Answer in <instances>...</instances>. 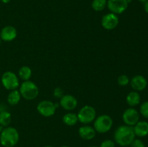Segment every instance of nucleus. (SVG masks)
Wrapping results in <instances>:
<instances>
[{"mask_svg": "<svg viewBox=\"0 0 148 147\" xmlns=\"http://www.w3.org/2000/svg\"><path fill=\"white\" fill-rule=\"evenodd\" d=\"M100 147H115V143L112 140H105L101 143Z\"/></svg>", "mask_w": 148, "mask_h": 147, "instance_id": "393cba45", "label": "nucleus"}, {"mask_svg": "<svg viewBox=\"0 0 148 147\" xmlns=\"http://www.w3.org/2000/svg\"><path fill=\"white\" fill-rule=\"evenodd\" d=\"M119 22V19L117 14L111 12L105 14L101 20V24L103 27L108 30H112L115 29L118 26Z\"/></svg>", "mask_w": 148, "mask_h": 147, "instance_id": "9d476101", "label": "nucleus"}, {"mask_svg": "<svg viewBox=\"0 0 148 147\" xmlns=\"http://www.w3.org/2000/svg\"><path fill=\"white\" fill-rule=\"evenodd\" d=\"M128 4L127 0H108L107 1L108 10L115 14H122L127 10Z\"/></svg>", "mask_w": 148, "mask_h": 147, "instance_id": "6e6552de", "label": "nucleus"}, {"mask_svg": "<svg viewBox=\"0 0 148 147\" xmlns=\"http://www.w3.org/2000/svg\"><path fill=\"white\" fill-rule=\"evenodd\" d=\"M62 120L65 125L68 126H73L78 122L77 115L73 112H68L64 115Z\"/></svg>", "mask_w": 148, "mask_h": 147, "instance_id": "f3484780", "label": "nucleus"}, {"mask_svg": "<svg viewBox=\"0 0 148 147\" xmlns=\"http://www.w3.org/2000/svg\"><path fill=\"white\" fill-rule=\"evenodd\" d=\"M138 1H141V2H145L146 1H147V0H138Z\"/></svg>", "mask_w": 148, "mask_h": 147, "instance_id": "c85d7f7f", "label": "nucleus"}, {"mask_svg": "<svg viewBox=\"0 0 148 147\" xmlns=\"http://www.w3.org/2000/svg\"><path fill=\"white\" fill-rule=\"evenodd\" d=\"M21 96L27 100H33L39 95V89L37 85L31 81H24L20 87Z\"/></svg>", "mask_w": 148, "mask_h": 147, "instance_id": "7ed1b4c3", "label": "nucleus"}, {"mask_svg": "<svg viewBox=\"0 0 148 147\" xmlns=\"http://www.w3.org/2000/svg\"><path fill=\"white\" fill-rule=\"evenodd\" d=\"M136 136L145 137L148 135V122L146 121H139L133 127Z\"/></svg>", "mask_w": 148, "mask_h": 147, "instance_id": "2eb2a0df", "label": "nucleus"}, {"mask_svg": "<svg viewBox=\"0 0 148 147\" xmlns=\"http://www.w3.org/2000/svg\"><path fill=\"white\" fill-rule=\"evenodd\" d=\"M89 147H98V146H89Z\"/></svg>", "mask_w": 148, "mask_h": 147, "instance_id": "2f4dec72", "label": "nucleus"}, {"mask_svg": "<svg viewBox=\"0 0 148 147\" xmlns=\"http://www.w3.org/2000/svg\"><path fill=\"white\" fill-rule=\"evenodd\" d=\"M44 147H53V146H44Z\"/></svg>", "mask_w": 148, "mask_h": 147, "instance_id": "7c9ffc66", "label": "nucleus"}, {"mask_svg": "<svg viewBox=\"0 0 148 147\" xmlns=\"http://www.w3.org/2000/svg\"><path fill=\"white\" fill-rule=\"evenodd\" d=\"M59 105L66 110H72L75 109L77 105V100L71 95H64L60 98Z\"/></svg>", "mask_w": 148, "mask_h": 147, "instance_id": "9b49d317", "label": "nucleus"}, {"mask_svg": "<svg viewBox=\"0 0 148 147\" xmlns=\"http://www.w3.org/2000/svg\"><path fill=\"white\" fill-rule=\"evenodd\" d=\"M12 116L10 112L6 110L0 112V125L3 127H7L11 122Z\"/></svg>", "mask_w": 148, "mask_h": 147, "instance_id": "aec40b11", "label": "nucleus"}, {"mask_svg": "<svg viewBox=\"0 0 148 147\" xmlns=\"http://www.w3.org/2000/svg\"><path fill=\"white\" fill-rule=\"evenodd\" d=\"M144 10L148 14V0H147V1L145 2L144 4Z\"/></svg>", "mask_w": 148, "mask_h": 147, "instance_id": "bb28decb", "label": "nucleus"}, {"mask_svg": "<svg viewBox=\"0 0 148 147\" xmlns=\"http://www.w3.org/2000/svg\"><path fill=\"white\" fill-rule=\"evenodd\" d=\"M92 8L96 12H101L107 6L106 0H93L92 2Z\"/></svg>", "mask_w": 148, "mask_h": 147, "instance_id": "412c9836", "label": "nucleus"}, {"mask_svg": "<svg viewBox=\"0 0 148 147\" xmlns=\"http://www.w3.org/2000/svg\"><path fill=\"white\" fill-rule=\"evenodd\" d=\"M60 147H69V146H60Z\"/></svg>", "mask_w": 148, "mask_h": 147, "instance_id": "c756f323", "label": "nucleus"}, {"mask_svg": "<svg viewBox=\"0 0 148 147\" xmlns=\"http://www.w3.org/2000/svg\"><path fill=\"white\" fill-rule=\"evenodd\" d=\"M113 126V120L109 115H101L95 118L94 127L95 131L99 133H106L111 129Z\"/></svg>", "mask_w": 148, "mask_h": 147, "instance_id": "20e7f679", "label": "nucleus"}, {"mask_svg": "<svg viewBox=\"0 0 148 147\" xmlns=\"http://www.w3.org/2000/svg\"><path fill=\"white\" fill-rule=\"evenodd\" d=\"M135 134L132 126L121 125L118 127L114 133V141L121 146H128L135 139Z\"/></svg>", "mask_w": 148, "mask_h": 147, "instance_id": "f257e3e1", "label": "nucleus"}, {"mask_svg": "<svg viewBox=\"0 0 148 147\" xmlns=\"http://www.w3.org/2000/svg\"><path fill=\"white\" fill-rule=\"evenodd\" d=\"M20 135L16 128L6 127L0 134V143L4 147H13L18 143Z\"/></svg>", "mask_w": 148, "mask_h": 147, "instance_id": "f03ea898", "label": "nucleus"}, {"mask_svg": "<svg viewBox=\"0 0 148 147\" xmlns=\"http://www.w3.org/2000/svg\"><path fill=\"white\" fill-rule=\"evenodd\" d=\"M79 135L82 139L89 141L95 138L96 135V131L95 128L92 127L85 125L79 128Z\"/></svg>", "mask_w": 148, "mask_h": 147, "instance_id": "4468645a", "label": "nucleus"}, {"mask_svg": "<svg viewBox=\"0 0 148 147\" xmlns=\"http://www.w3.org/2000/svg\"><path fill=\"white\" fill-rule=\"evenodd\" d=\"M0 43H1V38H0Z\"/></svg>", "mask_w": 148, "mask_h": 147, "instance_id": "473e14b6", "label": "nucleus"}, {"mask_svg": "<svg viewBox=\"0 0 148 147\" xmlns=\"http://www.w3.org/2000/svg\"><path fill=\"white\" fill-rule=\"evenodd\" d=\"M17 37V30L12 25H7L3 27L0 33V38L4 41H12Z\"/></svg>", "mask_w": 148, "mask_h": 147, "instance_id": "f8f14e48", "label": "nucleus"}, {"mask_svg": "<svg viewBox=\"0 0 148 147\" xmlns=\"http://www.w3.org/2000/svg\"><path fill=\"white\" fill-rule=\"evenodd\" d=\"M21 95H20V91L17 89H14L10 92V93L7 97V102L11 105H16L19 103L21 99Z\"/></svg>", "mask_w": 148, "mask_h": 147, "instance_id": "a211bd4d", "label": "nucleus"}, {"mask_svg": "<svg viewBox=\"0 0 148 147\" xmlns=\"http://www.w3.org/2000/svg\"><path fill=\"white\" fill-rule=\"evenodd\" d=\"M77 117L78 121L87 125L95 120L96 118V111L93 107L90 105H85L79 110Z\"/></svg>", "mask_w": 148, "mask_h": 147, "instance_id": "39448f33", "label": "nucleus"}, {"mask_svg": "<svg viewBox=\"0 0 148 147\" xmlns=\"http://www.w3.org/2000/svg\"><path fill=\"white\" fill-rule=\"evenodd\" d=\"M140 95L137 91L130 92L127 96V102L130 107H134L139 105L140 102Z\"/></svg>", "mask_w": 148, "mask_h": 147, "instance_id": "dca6fc26", "label": "nucleus"}, {"mask_svg": "<svg viewBox=\"0 0 148 147\" xmlns=\"http://www.w3.org/2000/svg\"><path fill=\"white\" fill-rule=\"evenodd\" d=\"M140 113L144 118H148V101L144 102L140 106Z\"/></svg>", "mask_w": 148, "mask_h": 147, "instance_id": "5701e85b", "label": "nucleus"}, {"mask_svg": "<svg viewBox=\"0 0 148 147\" xmlns=\"http://www.w3.org/2000/svg\"><path fill=\"white\" fill-rule=\"evenodd\" d=\"M131 147H145V145L143 143V141L140 139H134L132 141L131 144H130Z\"/></svg>", "mask_w": 148, "mask_h": 147, "instance_id": "b1692460", "label": "nucleus"}, {"mask_svg": "<svg viewBox=\"0 0 148 147\" xmlns=\"http://www.w3.org/2000/svg\"><path fill=\"white\" fill-rule=\"evenodd\" d=\"M63 95H64L63 89H61L60 87L55 88L54 90H53V96H54L55 97L61 98Z\"/></svg>", "mask_w": 148, "mask_h": 147, "instance_id": "a878e982", "label": "nucleus"}, {"mask_svg": "<svg viewBox=\"0 0 148 147\" xmlns=\"http://www.w3.org/2000/svg\"><path fill=\"white\" fill-rule=\"evenodd\" d=\"M131 86L134 91H143L147 87V81L142 75H137L134 76L132 79H131Z\"/></svg>", "mask_w": 148, "mask_h": 147, "instance_id": "ddd939ff", "label": "nucleus"}, {"mask_svg": "<svg viewBox=\"0 0 148 147\" xmlns=\"http://www.w3.org/2000/svg\"><path fill=\"white\" fill-rule=\"evenodd\" d=\"M122 119L126 125L133 127L140 121V114L134 108H128L123 113Z\"/></svg>", "mask_w": 148, "mask_h": 147, "instance_id": "1a4fd4ad", "label": "nucleus"}, {"mask_svg": "<svg viewBox=\"0 0 148 147\" xmlns=\"http://www.w3.org/2000/svg\"><path fill=\"white\" fill-rule=\"evenodd\" d=\"M19 76L23 81H27L30 79L32 76V70L29 66H23L19 69Z\"/></svg>", "mask_w": 148, "mask_h": 147, "instance_id": "6ab92c4d", "label": "nucleus"}, {"mask_svg": "<svg viewBox=\"0 0 148 147\" xmlns=\"http://www.w3.org/2000/svg\"><path fill=\"white\" fill-rule=\"evenodd\" d=\"M130 78L128 76L125 74H122L121 76H119L117 79V82H118V84L120 85L121 86H125L130 83Z\"/></svg>", "mask_w": 148, "mask_h": 147, "instance_id": "4be33fe9", "label": "nucleus"}, {"mask_svg": "<svg viewBox=\"0 0 148 147\" xmlns=\"http://www.w3.org/2000/svg\"><path fill=\"white\" fill-rule=\"evenodd\" d=\"M57 107L58 105L54 104L51 101L43 100L37 105V110L40 115L49 118L54 115Z\"/></svg>", "mask_w": 148, "mask_h": 147, "instance_id": "0eeeda50", "label": "nucleus"}, {"mask_svg": "<svg viewBox=\"0 0 148 147\" xmlns=\"http://www.w3.org/2000/svg\"><path fill=\"white\" fill-rule=\"evenodd\" d=\"M1 84L5 89L12 91L18 87L20 82L14 72L6 71L1 76Z\"/></svg>", "mask_w": 148, "mask_h": 147, "instance_id": "423d86ee", "label": "nucleus"}, {"mask_svg": "<svg viewBox=\"0 0 148 147\" xmlns=\"http://www.w3.org/2000/svg\"><path fill=\"white\" fill-rule=\"evenodd\" d=\"M1 2L4 3V4H7V3H9L10 1V0H0Z\"/></svg>", "mask_w": 148, "mask_h": 147, "instance_id": "cd10ccee", "label": "nucleus"}]
</instances>
